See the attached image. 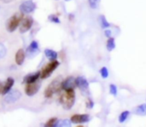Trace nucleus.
Returning <instances> with one entry per match:
<instances>
[{"label": "nucleus", "mask_w": 146, "mask_h": 127, "mask_svg": "<svg viewBox=\"0 0 146 127\" xmlns=\"http://www.w3.org/2000/svg\"><path fill=\"white\" fill-rule=\"evenodd\" d=\"M60 103L62 108L66 110H69L73 108L75 103V92L74 90H70L65 91V93L62 94L60 97Z\"/></svg>", "instance_id": "nucleus-1"}, {"label": "nucleus", "mask_w": 146, "mask_h": 127, "mask_svg": "<svg viewBox=\"0 0 146 127\" xmlns=\"http://www.w3.org/2000/svg\"><path fill=\"white\" fill-rule=\"evenodd\" d=\"M62 78H56V79H54L49 85L48 87L45 89L44 91V97L47 98L51 97L54 94L59 92L62 90Z\"/></svg>", "instance_id": "nucleus-2"}, {"label": "nucleus", "mask_w": 146, "mask_h": 127, "mask_svg": "<svg viewBox=\"0 0 146 127\" xmlns=\"http://www.w3.org/2000/svg\"><path fill=\"white\" fill-rule=\"evenodd\" d=\"M59 65H60V62L57 60L50 61V62H49L43 68V70L40 72V78L42 79H44L49 78L52 74V73L59 67Z\"/></svg>", "instance_id": "nucleus-3"}, {"label": "nucleus", "mask_w": 146, "mask_h": 127, "mask_svg": "<svg viewBox=\"0 0 146 127\" xmlns=\"http://www.w3.org/2000/svg\"><path fill=\"white\" fill-rule=\"evenodd\" d=\"M22 17H23V15H22L21 13H16V14H15L14 15H12V16L9 19V21H8V22H7V25H6V26H7V30H8L9 32H14V31L18 27L20 22H21V20H22Z\"/></svg>", "instance_id": "nucleus-4"}, {"label": "nucleus", "mask_w": 146, "mask_h": 127, "mask_svg": "<svg viewBox=\"0 0 146 127\" xmlns=\"http://www.w3.org/2000/svg\"><path fill=\"white\" fill-rule=\"evenodd\" d=\"M75 82H76V87L79 88V90L85 95H89L90 91H89V82L88 80L83 77V76H79L75 79Z\"/></svg>", "instance_id": "nucleus-5"}, {"label": "nucleus", "mask_w": 146, "mask_h": 127, "mask_svg": "<svg viewBox=\"0 0 146 127\" xmlns=\"http://www.w3.org/2000/svg\"><path fill=\"white\" fill-rule=\"evenodd\" d=\"M75 79L76 78H74L73 76H68L65 79H63L62 82V90H63L65 91H70V90H74L76 87Z\"/></svg>", "instance_id": "nucleus-6"}, {"label": "nucleus", "mask_w": 146, "mask_h": 127, "mask_svg": "<svg viewBox=\"0 0 146 127\" xmlns=\"http://www.w3.org/2000/svg\"><path fill=\"white\" fill-rule=\"evenodd\" d=\"M71 122L74 124H84V123H88L91 120V116L90 114H74L71 119Z\"/></svg>", "instance_id": "nucleus-7"}, {"label": "nucleus", "mask_w": 146, "mask_h": 127, "mask_svg": "<svg viewBox=\"0 0 146 127\" xmlns=\"http://www.w3.org/2000/svg\"><path fill=\"white\" fill-rule=\"evenodd\" d=\"M21 97V93L17 90H14L7 93V95L4 97V102L6 103H13L18 101Z\"/></svg>", "instance_id": "nucleus-8"}, {"label": "nucleus", "mask_w": 146, "mask_h": 127, "mask_svg": "<svg viewBox=\"0 0 146 127\" xmlns=\"http://www.w3.org/2000/svg\"><path fill=\"white\" fill-rule=\"evenodd\" d=\"M33 19L32 16H27L25 17L21 25H20V32L21 33H24V32H27L33 26Z\"/></svg>", "instance_id": "nucleus-9"}, {"label": "nucleus", "mask_w": 146, "mask_h": 127, "mask_svg": "<svg viewBox=\"0 0 146 127\" xmlns=\"http://www.w3.org/2000/svg\"><path fill=\"white\" fill-rule=\"evenodd\" d=\"M40 88V84L39 83H36V82H33V83H29L26 85V88H25V92L27 96L29 97H33L34 96L39 90Z\"/></svg>", "instance_id": "nucleus-10"}, {"label": "nucleus", "mask_w": 146, "mask_h": 127, "mask_svg": "<svg viewBox=\"0 0 146 127\" xmlns=\"http://www.w3.org/2000/svg\"><path fill=\"white\" fill-rule=\"evenodd\" d=\"M35 9H36V5L31 0L23 2L20 6V10L21 13H32L34 11Z\"/></svg>", "instance_id": "nucleus-11"}, {"label": "nucleus", "mask_w": 146, "mask_h": 127, "mask_svg": "<svg viewBox=\"0 0 146 127\" xmlns=\"http://www.w3.org/2000/svg\"><path fill=\"white\" fill-rule=\"evenodd\" d=\"M40 77V72H36L34 73H30L24 77V82L27 84L36 82Z\"/></svg>", "instance_id": "nucleus-12"}, {"label": "nucleus", "mask_w": 146, "mask_h": 127, "mask_svg": "<svg viewBox=\"0 0 146 127\" xmlns=\"http://www.w3.org/2000/svg\"><path fill=\"white\" fill-rule=\"evenodd\" d=\"M15 84V79L13 78H8L5 84H4V86H3V95H6L9 91L10 89L12 88V86L14 85Z\"/></svg>", "instance_id": "nucleus-13"}, {"label": "nucleus", "mask_w": 146, "mask_h": 127, "mask_svg": "<svg viewBox=\"0 0 146 127\" xmlns=\"http://www.w3.org/2000/svg\"><path fill=\"white\" fill-rule=\"evenodd\" d=\"M25 51L21 49L19 50L17 52H16V55H15V62L17 65H21L23 62H24V60H25Z\"/></svg>", "instance_id": "nucleus-14"}, {"label": "nucleus", "mask_w": 146, "mask_h": 127, "mask_svg": "<svg viewBox=\"0 0 146 127\" xmlns=\"http://www.w3.org/2000/svg\"><path fill=\"white\" fill-rule=\"evenodd\" d=\"M44 55L45 56L50 60V61H54V60H56L57 59V52L53 50H50V49H46L44 50Z\"/></svg>", "instance_id": "nucleus-15"}, {"label": "nucleus", "mask_w": 146, "mask_h": 127, "mask_svg": "<svg viewBox=\"0 0 146 127\" xmlns=\"http://www.w3.org/2000/svg\"><path fill=\"white\" fill-rule=\"evenodd\" d=\"M134 113L138 115L145 116L146 115V103H142L137 106L134 109Z\"/></svg>", "instance_id": "nucleus-16"}, {"label": "nucleus", "mask_w": 146, "mask_h": 127, "mask_svg": "<svg viewBox=\"0 0 146 127\" xmlns=\"http://www.w3.org/2000/svg\"><path fill=\"white\" fill-rule=\"evenodd\" d=\"M115 47H116V44H115V38H111V37L108 38V40L106 42V49H107V50L110 52V51L114 50L115 49Z\"/></svg>", "instance_id": "nucleus-17"}, {"label": "nucleus", "mask_w": 146, "mask_h": 127, "mask_svg": "<svg viewBox=\"0 0 146 127\" xmlns=\"http://www.w3.org/2000/svg\"><path fill=\"white\" fill-rule=\"evenodd\" d=\"M99 22H100L101 27L104 28V29H106V28H109V27L111 26L110 23L107 21L105 15H101L99 16Z\"/></svg>", "instance_id": "nucleus-18"}, {"label": "nucleus", "mask_w": 146, "mask_h": 127, "mask_svg": "<svg viewBox=\"0 0 146 127\" xmlns=\"http://www.w3.org/2000/svg\"><path fill=\"white\" fill-rule=\"evenodd\" d=\"M130 114H131V112L130 111H128V110H126V111H123L121 114H120V116H119V122L120 123H124V122H126L127 120V119H128V117L130 116Z\"/></svg>", "instance_id": "nucleus-19"}, {"label": "nucleus", "mask_w": 146, "mask_h": 127, "mask_svg": "<svg viewBox=\"0 0 146 127\" xmlns=\"http://www.w3.org/2000/svg\"><path fill=\"white\" fill-rule=\"evenodd\" d=\"M38 52H39L38 49H34V48H32L30 46H28V48L27 49V56L30 58L34 57L36 55H38Z\"/></svg>", "instance_id": "nucleus-20"}, {"label": "nucleus", "mask_w": 146, "mask_h": 127, "mask_svg": "<svg viewBox=\"0 0 146 127\" xmlns=\"http://www.w3.org/2000/svg\"><path fill=\"white\" fill-rule=\"evenodd\" d=\"M99 73L102 77V79H106L109 78V75H110V72H109V69L106 67H103L100 68L99 70Z\"/></svg>", "instance_id": "nucleus-21"}, {"label": "nucleus", "mask_w": 146, "mask_h": 127, "mask_svg": "<svg viewBox=\"0 0 146 127\" xmlns=\"http://www.w3.org/2000/svg\"><path fill=\"white\" fill-rule=\"evenodd\" d=\"M58 124H59V120L56 118H52L47 121V123L45 124V126L56 127L58 126Z\"/></svg>", "instance_id": "nucleus-22"}, {"label": "nucleus", "mask_w": 146, "mask_h": 127, "mask_svg": "<svg viewBox=\"0 0 146 127\" xmlns=\"http://www.w3.org/2000/svg\"><path fill=\"white\" fill-rule=\"evenodd\" d=\"M110 93L114 96V97H116L117 96V93H118V88L114 84H110Z\"/></svg>", "instance_id": "nucleus-23"}, {"label": "nucleus", "mask_w": 146, "mask_h": 127, "mask_svg": "<svg viewBox=\"0 0 146 127\" xmlns=\"http://www.w3.org/2000/svg\"><path fill=\"white\" fill-rule=\"evenodd\" d=\"M88 2H89L90 7L93 9H98V7L99 5L100 0H88Z\"/></svg>", "instance_id": "nucleus-24"}, {"label": "nucleus", "mask_w": 146, "mask_h": 127, "mask_svg": "<svg viewBox=\"0 0 146 127\" xmlns=\"http://www.w3.org/2000/svg\"><path fill=\"white\" fill-rule=\"evenodd\" d=\"M72 126V122H71V120H59L58 126Z\"/></svg>", "instance_id": "nucleus-25"}, {"label": "nucleus", "mask_w": 146, "mask_h": 127, "mask_svg": "<svg viewBox=\"0 0 146 127\" xmlns=\"http://www.w3.org/2000/svg\"><path fill=\"white\" fill-rule=\"evenodd\" d=\"M49 21H51V22H53V23H57V24H59L61 22L60 19L56 15H49Z\"/></svg>", "instance_id": "nucleus-26"}, {"label": "nucleus", "mask_w": 146, "mask_h": 127, "mask_svg": "<svg viewBox=\"0 0 146 127\" xmlns=\"http://www.w3.org/2000/svg\"><path fill=\"white\" fill-rule=\"evenodd\" d=\"M6 53H7V50L5 46L3 44H0V59L3 58L6 56Z\"/></svg>", "instance_id": "nucleus-27"}, {"label": "nucleus", "mask_w": 146, "mask_h": 127, "mask_svg": "<svg viewBox=\"0 0 146 127\" xmlns=\"http://www.w3.org/2000/svg\"><path fill=\"white\" fill-rule=\"evenodd\" d=\"M93 107H94V102L89 98L86 102V108L89 109H92V108H93Z\"/></svg>", "instance_id": "nucleus-28"}, {"label": "nucleus", "mask_w": 146, "mask_h": 127, "mask_svg": "<svg viewBox=\"0 0 146 127\" xmlns=\"http://www.w3.org/2000/svg\"><path fill=\"white\" fill-rule=\"evenodd\" d=\"M111 35H112V31L110 30V29H105V31H104V36L107 37V38H110V37H111Z\"/></svg>", "instance_id": "nucleus-29"}, {"label": "nucleus", "mask_w": 146, "mask_h": 127, "mask_svg": "<svg viewBox=\"0 0 146 127\" xmlns=\"http://www.w3.org/2000/svg\"><path fill=\"white\" fill-rule=\"evenodd\" d=\"M3 86L4 85L0 81V94H3Z\"/></svg>", "instance_id": "nucleus-30"}, {"label": "nucleus", "mask_w": 146, "mask_h": 127, "mask_svg": "<svg viewBox=\"0 0 146 127\" xmlns=\"http://www.w3.org/2000/svg\"><path fill=\"white\" fill-rule=\"evenodd\" d=\"M1 1L3 2V3H10V2H12L14 0H1Z\"/></svg>", "instance_id": "nucleus-31"}, {"label": "nucleus", "mask_w": 146, "mask_h": 127, "mask_svg": "<svg viewBox=\"0 0 146 127\" xmlns=\"http://www.w3.org/2000/svg\"><path fill=\"white\" fill-rule=\"evenodd\" d=\"M65 1H67V2H68V1H71V0H65Z\"/></svg>", "instance_id": "nucleus-32"}]
</instances>
